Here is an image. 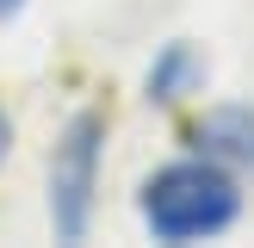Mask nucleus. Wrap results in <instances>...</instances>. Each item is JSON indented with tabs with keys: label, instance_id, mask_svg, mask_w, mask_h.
Returning <instances> with one entry per match:
<instances>
[{
	"label": "nucleus",
	"instance_id": "nucleus-1",
	"mask_svg": "<svg viewBox=\"0 0 254 248\" xmlns=\"http://www.w3.org/2000/svg\"><path fill=\"white\" fill-rule=\"evenodd\" d=\"M242 192L223 174V161H168L161 174H149L143 186V223L161 242H192V236H217L236 223Z\"/></svg>",
	"mask_w": 254,
	"mask_h": 248
},
{
	"label": "nucleus",
	"instance_id": "nucleus-2",
	"mask_svg": "<svg viewBox=\"0 0 254 248\" xmlns=\"http://www.w3.org/2000/svg\"><path fill=\"white\" fill-rule=\"evenodd\" d=\"M99 136L106 124L93 112L68 124V136L56 143V168H50V211H56V230L62 236H81L87 230V205H93V174H99Z\"/></svg>",
	"mask_w": 254,
	"mask_h": 248
},
{
	"label": "nucleus",
	"instance_id": "nucleus-3",
	"mask_svg": "<svg viewBox=\"0 0 254 248\" xmlns=\"http://www.w3.org/2000/svg\"><path fill=\"white\" fill-rule=\"evenodd\" d=\"M192 143L205 149L211 161H254V112H248V106L211 112V118L192 130Z\"/></svg>",
	"mask_w": 254,
	"mask_h": 248
},
{
	"label": "nucleus",
	"instance_id": "nucleus-4",
	"mask_svg": "<svg viewBox=\"0 0 254 248\" xmlns=\"http://www.w3.org/2000/svg\"><path fill=\"white\" fill-rule=\"evenodd\" d=\"M198 74V62H192V50L186 44H174L168 56L155 62V68H149V99H180L186 93V81H192Z\"/></svg>",
	"mask_w": 254,
	"mask_h": 248
},
{
	"label": "nucleus",
	"instance_id": "nucleus-5",
	"mask_svg": "<svg viewBox=\"0 0 254 248\" xmlns=\"http://www.w3.org/2000/svg\"><path fill=\"white\" fill-rule=\"evenodd\" d=\"M6 143H12V124H6V112H0V155H6Z\"/></svg>",
	"mask_w": 254,
	"mask_h": 248
},
{
	"label": "nucleus",
	"instance_id": "nucleus-6",
	"mask_svg": "<svg viewBox=\"0 0 254 248\" xmlns=\"http://www.w3.org/2000/svg\"><path fill=\"white\" fill-rule=\"evenodd\" d=\"M25 6V0H0V19H6V12H19Z\"/></svg>",
	"mask_w": 254,
	"mask_h": 248
}]
</instances>
